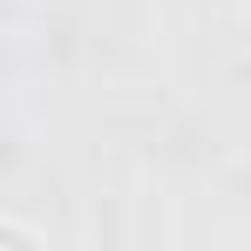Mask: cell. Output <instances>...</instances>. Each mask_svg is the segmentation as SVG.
Listing matches in <instances>:
<instances>
[{
    "instance_id": "6da1fadb",
    "label": "cell",
    "mask_w": 251,
    "mask_h": 251,
    "mask_svg": "<svg viewBox=\"0 0 251 251\" xmlns=\"http://www.w3.org/2000/svg\"><path fill=\"white\" fill-rule=\"evenodd\" d=\"M0 245H41V231H34V224H14V217H0Z\"/></svg>"
}]
</instances>
